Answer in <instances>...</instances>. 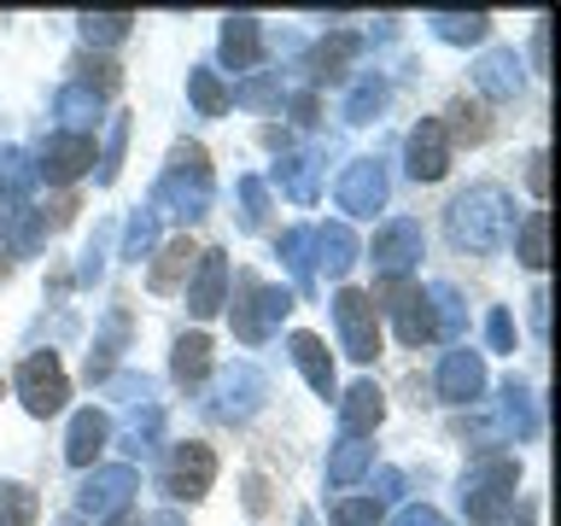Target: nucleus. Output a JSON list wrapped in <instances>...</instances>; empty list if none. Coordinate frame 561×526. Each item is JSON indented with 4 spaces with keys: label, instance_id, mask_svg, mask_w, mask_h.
Instances as JSON below:
<instances>
[{
    "label": "nucleus",
    "instance_id": "7c9ffc66",
    "mask_svg": "<svg viewBox=\"0 0 561 526\" xmlns=\"http://www.w3.org/2000/svg\"><path fill=\"white\" fill-rule=\"evenodd\" d=\"M363 42H357V35H351V30H340V35H328V42L322 47H316V82H333V77H345V65H351V53H357Z\"/></svg>",
    "mask_w": 561,
    "mask_h": 526
},
{
    "label": "nucleus",
    "instance_id": "c85d7f7f",
    "mask_svg": "<svg viewBox=\"0 0 561 526\" xmlns=\"http://www.w3.org/2000/svg\"><path fill=\"white\" fill-rule=\"evenodd\" d=\"M158 427H164V410L140 398L135 410H129V427H123V450H129V456H147V450L158 445Z\"/></svg>",
    "mask_w": 561,
    "mask_h": 526
},
{
    "label": "nucleus",
    "instance_id": "4c0bfd02",
    "mask_svg": "<svg viewBox=\"0 0 561 526\" xmlns=\"http://www.w3.org/2000/svg\"><path fill=\"white\" fill-rule=\"evenodd\" d=\"M77 70H82V88H88V94H100V100L123 88V70H117V59H88V53H82Z\"/></svg>",
    "mask_w": 561,
    "mask_h": 526
},
{
    "label": "nucleus",
    "instance_id": "0eeeda50",
    "mask_svg": "<svg viewBox=\"0 0 561 526\" xmlns=\"http://www.w3.org/2000/svg\"><path fill=\"white\" fill-rule=\"evenodd\" d=\"M18 398H24L30 415H59L65 398H70V380H65V363L53 351H30L18 363Z\"/></svg>",
    "mask_w": 561,
    "mask_h": 526
},
{
    "label": "nucleus",
    "instance_id": "f03ea898",
    "mask_svg": "<svg viewBox=\"0 0 561 526\" xmlns=\"http://www.w3.org/2000/svg\"><path fill=\"white\" fill-rule=\"evenodd\" d=\"M164 205L170 217H205V205H210V158L205 147H175L170 152V164L164 175H158V193H152V210Z\"/></svg>",
    "mask_w": 561,
    "mask_h": 526
},
{
    "label": "nucleus",
    "instance_id": "423d86ee",
    "mask_svg": "<svg viewBox=\"0 0 561 526\" xmlns=\"http://www.w3.org/2000/svg\"><path fill=\"white\" fill-rule=\"evenodd\" d=\"M333 322H340L345 357H357V363H375L380 357V310H375V293L345 287L340 298H333Z\"/></svg>",
    "mask_w": 561,
    "mask_h": 526
},
{
    "label": "nucleus",
    "instance_id": "473e14b6",
    "mask_svg": "<svg viewBox=\"0 0 561 526\" xmlns=\"http://www.w3.org/2000/svg\"><path fill=\"white\" fill-rule=\"evenodd\" d=\"M187 94H193V105H199V117H222L228 112V88H222V77L210 65L187 70Z\"/></svg>",
    "mask_w": 561,
    "mask_h": 526
},
{
    "label": "nucleus",
    "instance_id": "ea45409f",
    "mask_svg": "<svg viewBox=\"0 0 561 526\" xmlns=\"http://www.w3.org/2000/svg\"><path fill=\"white\" fill-rule=\"evenodd\" d=\"M380 105H386V82H380V77H363L357 88H351V100H345V117H351V123H368Z\"/></svg>",
    "mask_w": 561,
    "mask_h": 526
},
{
    "label": "nucleus",
    "instance_id": "6ab92c4d",
    "mask_svg": "<svg viewBox=\"0 0 561 526\" xmlns=\"http://www.w3.org/2000/svg\"><path fill=\"white\" fill-rule=\"evenodd\" d=\"M473 88H480L485 100H508L520 88V59L515 47H491L480 65H473Z\"/></svg>",
    "mask_w": 561,
    "mask_h": 526
},
{
    "label": "nucleus",
    "instance_id": "f3484780",
    "mask_svg": "<svg viewBox=\"0 0 561 526\" xmlns=\"http://www.w3.org/2000/svg\"><path fill=\"white\" fill-rule=\"evenodd\" d=\"M228 305V258L222 252H199V275L187 287V310L193 316H217Z\"/></svg>",
    "mask_w": 561,
    "mask_h": 526
},
{
    "label": "nucleus",
    "instance_id": "a18cd8bd",
    "mask_svg": "<svg viewBox=\"0 0 561 526\" xmlns=\"http://www.w3.org/2000/svg\"><path fill=\"white\" fill-rule=\"evenodd\" d=\"M485 340H491V351H515V322H508V310L485 316Z\"/></svg>",
    "mask_w": 561,
    "mask_h": 526
},
{
    "label": "nucleus",
    "instance_id": "dca6fc26",
    "mask_svg": "<svg viewBox=\"0 0 561 526\" xmlns=\"http://www.w3.org/2000/svg\"><path fill=\"white\" fill-rule=\"evenodd\" d=\"M105 438H112V421H105L100 410H77L70 415V433H65V462L70 468H94Z\"/></svg>",
    "mask_w": 561,
    "mask_h": 526
},
{
    "label": "nucleus",
    "instance_id": "5701e85b",
    "mask_svg": "<svg viewBox=\"0 0 561 526\" xmlns=\"http://www.w3.org/2000/svg\"><path fill=\"white\" fill-rule=\"evenodd\" d=\"M438 129H445V140H468V147H480V140L491 135L485 100H450V112L438 117Z\"/></svg>",
    "mask_w": 561,
    "mask_h": 526
},
{
    "label": "nucleus",
    "instance_id": "412c9836",
    "mask_svg": "<svg viewBox=\"0 0 561 526\" xmlns=\"http://www.w3.org/2000/svg\"><path fill=\"white\" fill-rule=\"evenodd\" d=\"M287 351H293V363L305 368V380L316 386L322 398H333V357H328V345L316 340V333H293L287 340Z\"/></svg>",
    "mask_w": 561,
    "mask_h": 526
},
{
    "label": "nucleus",
    "instance_id": "39448f33",
    "mask_svg": "<svg viewBox=\"0 0 561 526\" xmlns=\"http://www.w3.org/2000/svg\"><path fill=\"white\" fill-rule=\"evenodd\" d=\"M380 305L392 310V322H398V340L403 345H433L438 340V310H433V298L415 287L410 275L403 281H380Z\"/></svg>",
    "mask_w": 561,
    "mask_h": 526
},
{
    "label": "nucleus",
    "instance_id": "3c124183",
    "mask_svg": "<svg viewBox=\"0 0 561 526\" xmlns=\"http://www.w3.org/2000/svg\"><path fill=\"white\" fill-rule=\"evenodd\" d=\"M533 322L550 328V293H533Z\"/></svg>",
    "mask_w": 561,
    "mask_h": 526
},
{
    "label": "nucleus",
    "instance_id": "37998d69",
    "mask_svg": "<svg viewBox=\"0 0 561 526\" xmlns=\"http://www.w3.org/2000/svg\"><path fill=\"white\" fill-rule=\"evenodd\" d=\"M240 222L245 228H263V210H270V193H263V182H257V175H245V182H240Z\"/></svg>",
    "mask_w": 561,
    "mask_h": 526
},
{
    "label": "nucleus",
    "instance_id": "c03bdc74",
    "mask_svg": "<svg viewBox=\"0 0 561 526\" xmlns=\"http://www.w3.org/2000/svg\"><path fill=\"white\" fill-rule=\"evenodd\" d=\"M123 140H129V117L112 123V140H105V164H100V182H117V158H123Z\"/></svg>",
    "mask_w": 561,
    "mask_h": 526
},
{
    "label": "nucleus",
    "instance_id": "4be33fe9",
    "mask_svg": "<svg viewBox=\"0 0 561 526\" xmlns=\"http://www.w3.org/2000/svg\"><path fill=\"white\" fill-rule=\"evenodd\" d=\"M100 94H88L82 82H70V88H59V100H53V112H59V123H65V135H88L100 123Z\"/></svg>",
    "mask_w": 561,
    "mask_h": 526
},
{
    "label": "nucleus",
    "instance_id": "cd10ccee",
    "mask_svg": "<svg viewBox=\"0 0 561 526\" xmlns=\"http://www.w3.org/2000/svg\"><path fill=\"white\" fill-rule=\"evenodd\" d=\"M368 462H375V445H363V438H340V450L328 456V485H351V480H363Z\"/></svg>",
    "mask_w": 561,
    "mask_h": 526
},
{
    "label": "nucleus",
    "instance_id": "c9c22d12",
    "mask_svg": "<svg viewBox=\"0 0 561 526\" xmlns=\"http://www.w3.org/2000/svg\"><path fill=\"white\" fill-rule=\"evenodd\" d=\"M35 521V491L18 480H0V526H30Z\"/></svg>",
    "mask_w": 561,
    "mask_h": 526
},
{
    "label": "nucleus",
    "instance_id": "8fccbe9b",
    "mask_svg": "<svg viewBox=\"0 0 561 526\" xmlns=\"http://www.w3.org/2000/svg\"><path fill=\"white\" fill-rule=\"evenodd\" d=\"M293 112H298V123H316V117H322V94H298Z\"/></svg>",
    "mask_w": 561,
    "mask_h": 526
},
{
    "label": "nucleus",
    "instance_id": "20e7f679",
    "mask_svg": "<svg viewBox=\"0 0 561 526\" xmlns=\"http://www.w3.org/2000/svg\"><path fill=\"white\" fill-rule=\"evenodd\" d=\"M287 310H293V293L287 287H270V281H257V275H240V287H234V333H240L245 345L270 340V328Z\"/></svg>",
    "mask_w": 561,
    "mask_h": 526
},
{
    "label": "nucleus",
    "instance_id": "7ed1b4c3",
    "mask_svg": "<svg viewBox=\"0 0 561 526\" xmlns=\"http://www.w3.org/2000/svg\"><path fill=\"white\" fill-rule=\"evenodd\" d=\"M515 485H520V462H515V456H480V462L462 473L468 521H503L508 503H515Z\"/></svg>",
    "mask_w": 561,
    "mask_h": 526
},
{
    "label": "nucleus",
    "instance_id": "393cba45",
    "mask_svg": "<svg viewBox=\"0 0 561 526\" xmlns=\"http://www.w3.org/2000/svg\"><path fill=\"white\" fill-rule=\"evenodd\" d=\"M123 333H129V316L112 310V316H105V333L94 340V351H88V380H112L117 351H123Z\"/></svg>",
    "mask_w": 561,
    "mask_h": 526
},
{
    "label": "nucleus",
    "instance_id": "aec40b11",
    "mask_svg": "<svg viewBox=\"0 0 561 526\" xmlns=\"http://www.w3.org/2000/svg\"><path fill=\"white\" fill-rule=\"evenodd\" d=\"M222 59L234 65V70H252L263 59V30H257V18H222Z\"/></svg>",
    "mask_w": 561,
    "mask_h": 526
},
{
    "label": "nucleus",
    "instance_id": "c756f323",
    "mask_svg": "<svg viewBox=\"0 0 561 526\" xmlns=\"http://www.w3.org/2000/svg\"><path fill=\"white\" fill-rule=\"evenodd\" d=\"M485 30H491V18L485 12H433V35L438 42H485Z\"/></svg>",
    "mask_w": 561,
    "mask_h": 526
},
{
    "label": "nucleus",
    "instance_id": "6e6552de",
    "mask_svg": "<svg viewBox=\"0 0 561 526\" xmlns=\"http://www.w3.org/2000/svg\"><path fill=\"white\" fill-rule=\"evenodd\" d=\"M263 398H270L263 368L234 363V368H222V375H217V386H210V415H217V421H245Z\"/></svg>",
    "mask_w": 561,
    "mask_h": 526
},
{
    "label": "nucleus",
    "instance_id": "a19ab883",
    "mask_svg": "<svg viewBox=\"0 0 561 526\" xmlns=\"http://www.w3.org/2000/svg\"><path fill=\"white\" fill-rule=\"evenodd\" d=\"M129 24H135V12H88L82 18V35H88V42H123Z\"/></svg>",
    "mask_w": 561,
    "mask_h": 526
},
{
    "label": "nucleus",
    "instance_id": "a878e982",
    "mask_svg": "<svg viewBox=\"0 0 561 526\" xmlns=\"http://www.w3.org/2000/svg\"><path fill=\"white\" fill-rule=\"evenodd\" d=\"M193 258H199V245H193L187 235H182V240H170V245H164V252H158V263H152V275H147V287H152V293H170V287H175V281H182V275L193 270Z\"/></svg>",
    "mask_w": 561,
    "mask_h": 526
},
{
    "label": "nucleus",
    "instance_id": "f257e3e1",
    "mask_svg": "<svg viewBox=\"0 0 561 526\" xmlns=\"http://www.w3.org/2000/svg\"><path fill=\"white\" fill-rule=\"evenodd\" d=\"M515 235V205L497 182H480L468 193H456L450 205V240L468 245V252H497V245Z\"/></svg>",
    "mask_w": 561,
    "mask_h": 526
},
{
    "label": "nucleus",
    "instance_id": "1a4fd4ad",
    "mask_svg": "<svg viewBox=\"0 0 561 526\" xmlns=\"http://www.w3.org/2000/svg\"><path fill=\"white\" fill-rule=\"evenodd\" d=\"M210 480H217V450L199 445V438H187V445L170 450V468H164V491L175 503H199Z\"/></svg>",
    "mask_w": 561,
    "mask_h": 526
},
{
    "label": "nucleus",
    "instance_id": "ddd939ff",
    "mask_svg": "<svg viewBox=\"0 0 561 526\" xmlns=\"http://www.w3.org/2000/svg\"><path fill=\"white\" fill-rule=\"evenodd\" d=\"M94 164V135H47L42 158H35V175H47V182H77V175Z\"/></svg>",
    "mask_w": 561,
    "mask_h": 526
},
{
    "label": "nucleus",
    "instance_id": "49530a36",
    "mask_svg": "<svg viewBox=\"0 0 561 526\" xmlns=\"http://www.w3.org/2000/svg\"><path fill=\"white\" fill-rule=\"evenodd\" d=\"M234 100H240V105H270V100H275V77H252L240 94H228V105H234Z\"/></svg>",
    "mask_w": 561,
    "mask_h": 526
},
{
    "label": "nucleus",
    "instance_id": "79ce46f5",
    "mask_svg": "<svg viewBox=\"0 0 561 526\" xmlns=\"http://www.w3.org/2000/svg\"><path fill=\"white\" fill-rule=\"evenodd\" d=\"M333 526H380V503L375 498H345V503H333Z\"/></svg>",
    "mask_w": 561,
    "mask_h": 526
},
{
    "label": "nucleus",
    "instance_id": "f704fd0d",
    "mask_svg": "<svg viewBox=\"0 0 561 526\" xmlns=\"http://www.w3.org/2000/svg\"><path fill=\"white\" fill-rule=\"evenodd\" d=\"M520 263L526 270H543V263H550V217H543V210H533L520 228Z\"/></svg>",
    "mask_w": 561,
    "mask_h": 526
},
{
    "label": "nucleus",
    "instance_id": "a211bd4d",
    "mask_svg": "<svg viewBox=\"0 0 561 526\" xmlns=\"http://www.w3.org/2000/svg\"><path fill=\"white\" fill-rule=\"evenodd\" d=\"M380 415H386V392H380L375 380H357V386H351V392L340 398V427H345V438L375 433Z\"/></svg>",
    "mask_w": 561,
    "mask_h": 526
},
{
    "label": "nucleus",
    "instance_id": "e433bc0d",
    "mask_svg": "<svg viewBox=\"0 0 561 526\" xmlns=\"http://www.w3.org/2000/svg\"><path fill=\"white\" fill-rule=\"evenodd\" d=\"M275 182H287V193L298 205L316 199V158H287V164H275Z\"/></svg>",
    "mask_w": 561,
    "mask_h": 526
},
{
    "label": "nucleus",
    "instance_id": "72a5a7b5",
    "mask_svg": "<svg viewBox=\"0 0 561 526\" xmlns=\"http://www.w3.org/2000/svg\"><path fill=\"white\" fill-rule=\"evenodd\" d=\"M316 228H287L280 235V258H287V270L298 275V287H310V270H316Z\"/></svg>",
    "mask_w": 561,
    "mask_h": 526
},
{
    "label": "nucleus",
    "instance_id": "2f4dec72",
    "mask_svg": "<svg viewBox=\"0 0 561 526\" xmlns=\"http://www.w3.org/2000/svg\"><path fill=\"white\" fill-rule=\"evenodd\" d=\"M503 427L515 433V438H533V433H538V410H533V392H526L520 380H508V386H503Z\"/></svg>",
    "mask_w": 561,
    "mask_h": 526
},
{
    "label": "nucleus",
    "instance_id": "de8ad7c7",
    "mask_svg": "<svg viewBox=\"0 0 561 526\" xmlns=\"http://www.w3.org/2000/svg\"><path fill=\"white\" fill-rule=\"evenodd\" d=\"M392 526H450V521L438 515V508H427V503H421V508H403V515H398Z\"/></svg>",
    "mask_w": 561,
    "mask_h": 526
},
{
    "label": "nucleus",
    "instance_id": "4468645a",
    "mask_svg": "<svg viewBox=\"0 0 561 526\" xmlns=\"http://www.w3.org/2000/svg\"><path fill=\"white\" fill-rule=\"evenodd\" d=\"M485 392V357L480 351H445V363H438V398L445 403H473Z\"/></svg>",
    "mask_w": 561,
    "mask_h": 526
},
{
    "label": "nucleus",
    "instance_id": "864d4df0",
    "mask_svg": "<svg viewBox=\"0 0 561 526\" xmlns=\"http://www.w3.org/2000/svg\"><path fill=\"white\" fill-rule=\"evenodd\" d=\"M0 386H7V380H0Z\"/></svg>",
    "mask_w": 561,
    "mask_h": 526
},
{
    "label": "nucleus",
    "instance_id": "bb28decb",
    "mask_svg": "<svg viewBox=\"0 0 561 526\" xmlns=\"http://www.w3.org/2000/svg\"><path fill=\"white\" fill-rule=\"evenodd\" d=\"M170 375L182 380V386H199L210 375V340H205V333H182V340H175Z\"/></svg>",
    "mask_w": 561,
    "mask_h": 526
},
{
    "label": "nucleus",
    "instance_id": "09e8293b",
    "mask_svg": "<svg viewBox=\"0 0 561 526\" xmlns=\"http://www.w3.org/2000/svg\"><path fill=\"white\" fill-rule=\"evenodd\" d=\"M543 164H550L543 152H533V158H526V182H533V193H538V199H543V187H550V170H543Z\"/></svg>",
    "mask_w": 561,
    "mask_h": 526
},
{
    "label": "nucleus",
    "instance_id": "603ef678",
    "mask_svg": "<svg viewBox=\"0 0 561 526\" xmlns=\"http://www.w3.org/2000/svg\"><path fill=\"white\" fill-rule=\"evenodd\" d=\"M140 526H187V521L175 515V508H158V515H147V521H140Z\"/></svg>",
    "mask_w": 561,
    "mask_h": 526
},
{
    "label": "nucleus",
    "instance_id": "b1692460",
    "mask_svg": "<svg viewBox=\"0 0 561 526\" xmlns=\"http://www.w3.org/2000/svg\"><path fill=\"white\" fill-rule=\"evenodd\" d=\"M316 252H322V270L328 275H345L351 263L363 258V245H357V235H351L345 222H322V228H316Z\"/></svg>",
    "mask_w": 561,
    "mask_h": 526
},
{
    "label": "nucleus",
    "instance_id": "f8f14e48",
    "mask_svg": "<svg viewBox=\"0 0 561 526\" xmlns=\"http://www.w3.org/2000/svg\"><path fill=\"white\" fill-rule=\"evenodd\" d=\"M380 205H386V164L380 158H357L340 175V210L345 217H375Z\"/></svg>",
    "mask_w": 561,
    "mask_h": 526
},
{
    "label": "nucleus",
    "instance_id": "9b49d317",
    "mask_svg": "<svg viewBox=\"0 0 561 526\" xmlns=\"http://www.w3.org/2000/svg\"><path fill=\"white\" fill-rule=\"evenodd\" d=\"M129 491H135V468H129V462L94 468V473L77 485V508H82V515H94V521L123 515V508H129Z\"/></svg>",
    "mask_w": 561,
    "mask_h": 526
},
{
    "label": "nucleus",
    "instance_id": "2eb2a0df",
    "mask_svg": "<svg viewBox=\"0 0 561 526\" xmlns=\"http://www.w3.org/2000/svg\"><path fill=\"white\" fill-rule=\"evenodd\" d=\"M403 158H410V175H415V182H438V175L450 170V140H445V129H438V117H421V123H415Z\"/></svg>",
    "mask_w": 561,
    "mask_h": 526
},
{
    "label": "nucleus",
    "instance_id": "9d476101",
    "mask_svg": "<svg viewBox=\"0 0 561 526\" xmlns=\"http://www.w3.org/2000/svg\"><path fill=\"white\" fill-rule=\"evenodd\" d=\"M421 245H427L421 222L415 217H392L375 235V245H368V263L380 270V281H403V275H410V263L421 258Z\"/></svg>",
    "mask_w": 561,
    "mask_h": 526
},
{
    "label": "nucleus",
    "instance_id": "58836bf2",
    "mask_svg": "<svg viewBox=\"0 0 561 526\" xmlns=\"http://www.w3.org/2000/svg\"><path fill=\"white\" fill-rule=\"evenodd\" d=\"M152 240H158V210H135L129 228H123V258H147L152 252Z\"/></svg>",
    "mask_w": 561,
    "mask_h": 526
}]
</instances>
